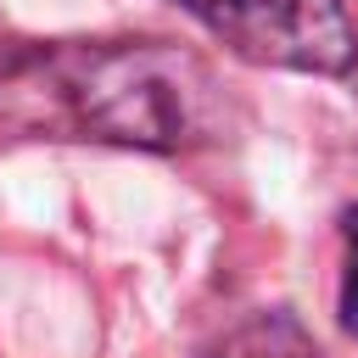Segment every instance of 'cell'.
Here are the masks:
<instances>
[{
	"label": "cell",
	"mask_w": 358,
	"mask_h": 358,
	"mask_svg": "<svg viewBox=\"0 0 358 358\" xmlns=\"http://www.w3.org/2000/svg\"><path fill=\"white\" fill-rule=\"evenodd\" d=\"M0 123L50 140L190 151L224 134L213 67L168 39H67L0 62Z\"/></svg>",
	"instance_id": "6da1fadb"
},
{
	"label": "cell",
	"mask_w": 358,
	"mask_h": 358,
	"mask_svg": "<svg viewBox=\"0 0 358 358\" xmlns=\"http://www.w3.org/2000/svg\"><path fill=\"white\" fill-rule=\"evenodd\" d=\"M207 22L235 56L285 73L336 78L358 62V22L347 0H173Z\"/></svg>",
	"instance_id": "7a4b0ae2"
},
{
	"label": "cell",
	"mask_w": 358,
	"mask_h": 358,
	"mask_svg": "<svg viewBox=\"0 0 358 358\" xmlns=\"http://www.w3.org/2000/svg\"><path fill=\"white\" fill-rule=\"evenodd\" d=\"M207 358H319V352H313V336L291 313H252L229 324Z\"/></svg>",
	"instance_id": "3957f363"
},
{
	"label": "cell",
	"mask_w": 358,
	"mask_h": 358,
	"mask_svg": "<svg viewBox=\"0 0 358 358\" xmlns=\"http://www.w3.org/2000/svg\"><path fill=\"white\" fill-rule=\"evenodd\" d=\"M341 235H347V268H341V324L358 336V207L341 218Z\"/></svg>",
	"instance_id": "277c9868"
}]
</instances>
